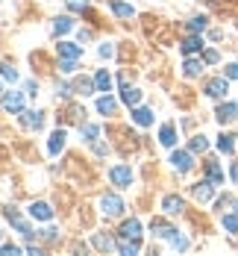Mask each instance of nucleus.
Here are the masks:
<instances>
[{
  "label": "nucleus",
  "mask_w": 238,
  "mask_h": 256,
  "mask_svg": "<svg viewBox=\"0 0 238 256\" xmlns=\"http://www.w3.org/2000/svg\"><path fill=\"white\" fill-rule=\"evenodd\" d=\"M109 180H112L115 186H121V188H130V182H132V171L127 168V165H115V168L109 171Z\"/></svg>",
  "instance_id": "obj_1"
},
{
  "label": "nucleus",
  "mask_w": 238,
  "mask_h": 256,
  "mask_svg": "<svg viewBox=\"0 0 238 256\" xmlns=\"http://www.w3.org/2000/svg\"><path fill=\"white\" fill-rule=\"evenodd\" d=\"M215 115H218V121H221V124H230V121H236V118H238V103H221Z\"/></svg>",
  "instance_id": "obj_2"
},
{
  "label": "nucleus",
  "mask_w": 238,
  "mask_h": 256,
  "mask_svg": "<svg viewBox=\"0 0 238 256\" xmlns=\"http://www.w3.org/2000/svg\"><path fill=\"white\" fill-rule=\"evenodd\" d=\"M103 212L109 215V218H118V215L124 212V200L115 198V194H106L103 198Z\"/></svg>",
  "instance_id": "obj_3"
},
{
  "label": "nucleus",
  "mask_w": 238,
  "mask_h": 256,
  "mask_svg": "<svg viewBox=\"0 0 238 256\" xmlns=\"http://www.w3.org/2000/svg\"><path fill=\"white\" fill-rule=\"evenodd\" d=\"M171 162H174V168L180 171V174H185V171H191V154H185V150H174V156H171Z\"/></svg>",
  "instance_id": "obj_4"
},
{
  "label": "nucleus",
  "mask_w": 238,
  "mask_h": 256,
  "mask_svg": "<svg viewBox=\"0 0 238 256\" xmlns=\"http://www.w3.org/2000/svg\"><path fill=\"white\" fill-rule=\"evenodd\" d=\"M227 92H230V82H227V80H224V77L212 80L209 86H206V94H209V98H224Z\"/></svg>",
  "instance_id": "obj_5"
},
{
  "label": "nucleus",
  "mask_w": 238,
  "mask_h": 256,
  "mask_svg": "<svg viewBox=\"0 0 238 256\" xmlns=\"http://www.w3.org/2000/svg\"><path fill=\"white\" fill-rule=\"evenodd\" d=\"M191 192H194L197 200H212V194H215V182H212V180H203V182H197Z\"/></svg>",
  "instance_id": "obj_6"
},
{
  "label": "nucleus",
  "mask_w": 238,
  "mask_h": 256,
  "mask_svg": "<svg viewBox=\"0 0 238 256\" xmlns=\"http://www.w3.org/2000/svg\"><path fill=\"white\" fill-rule=\"evenodd\" d=\"M21 106H24V98H21L18 92L3 94V109H6V112H21Z\"/></svg>",
  "instance_id": "obj_7"
},
{
  "label": "nucleus",
  "mask_w": 238,
  "mask_h": 256,
  "mask_svg": "<svg viewBox=\"0 0 238 256\" xmlns=\"http://www.w3.org/2000/svg\"><path fill=\"white\" fill-rule=\"evenodd\" d=\"M162 209L168 212V215H177V212H183L185 204H183V198H177V194H168L165 200H162Z\"/></svg>",
  "instance_id": "obj_8"
},
{
  "label": "nucleus",
  "mask_w": 238,
  "mask_h": 256,
  "mask_svg": "<svg viewBox=\"0 0 238 256\" xmlns=\"http://www.w3.org/2000/svg\"><path fill=\"white\" fill-rule=\"evenodd\" d=\"M21 124H24L26 130H41L44 115H41V112H24V115H21Z\"/></svg>",
  "instance_id": "obj_9"
},
{
  "label": "nucleus",
  "mask_w": 238,
  "mask_h": 256,
  "mask_svg": "<svg viewBox=\"0 0 238 256\" xmlns=\"http://www.w3.org/2000/svg\"><path fill=\"white\" fill-rule=\"evenodd\" d=\"M141 236V224L130 218V221H124V227H121V238H138Z\"/></svg>",
  "instance_id": "obj_10"
},
{
  "label": "nucleus",
  "mask_w": 238,
  "mask_h": 256,
  "mask_svg": "<svg viewBox=\"0 0 238 256\" xmlns=\"http://www.w3.org/2000/svg\"><path fill=\"white\" fill-rule=\"evenodd\" d=\"M29 215H32V218H38V221H50L53 209L47 204H32V206H29Z\"/></svg>",
  "instance_id": "obj_11"
},
{
  "label": "nucleus",
  "mask_w": 238,
  "mask_h": 256,
  "mask_svg": "<svg viewBox=\"0 0 238 256\" xmlns=\"http://www.w3.org/2000/svg\"><path fill=\"white\" fill-rule=\"evenodd\" d=\"M159 142H162L165 148H174V142H177V130H174V124H165V127H162Z\"/></svg>",
  "instance_id": "obj_12"
},
{
  "label": "nucleus",
  "mask_w": 238,
  "mask_h": 256,
  "mask_svg": "<svg viewBox=\"0 0 238 256\" xmlns=\"http://www.w3.org/2000/svg\"><path fill=\"white\" fill-rule=\"evenodd\" d=\"M132 121H135L138 127H150V124H153V112H150V109H135V112H132Z\"/></svg>",
  "instance_id": "obj_13"
},
{
  "label": "nucleus",
  "mask_w": 238,
  "mask_h": 256,
  "mask_svg": "<svg viewBox=\"0 0 238 256\" xmlns=\"http://www.w3.org/2000/svg\"><path fill=\"white\" fill-rule=\"evenodd\" d=\"M62 148H65V130H56V132L50 136V144H47V150L56 156L59 150H62Z\"/></svg>",
  "instance_id": "obj_14"
},
{
  "label": "nucleus",
  "mask_w": 238,
  "mask_h": 256,
  "mask_svg": "<svg viewBox=\"0 0 238 256\" xmlns=\"http://www.w3.org/2000/svg\"><path fill=\"white\" fill-rule=\"evenodd\" d=\"M121 100L127 103V106H138V100H141V92H138V88H130V86H124Z\"/></svg>",
  "instance_id": "obj_15"
},
{
  "label": "nucleus",
  "mask_w": 238,
  "mask_h": 256,
  "mask_svg": "<svg viewBox=\"0 0 238 256\" xmlns=\"http://www.w3.org/2000/svg\"><path fill=\"white\" fill-rule=\"evenodd\" d=\"M206 177H209L215 186H221V182H224V171H221V165H218V162H206Z\"/></svg>",
  "instance_id": "obj_16"
},
{
  "label": "nucleus",
  "mask_w": 238,
  "mask_h": 256,
  "mask_svg": "<svg viewBox=\"0 0 238 256\" xmlns=\"http://www.w3.org/2000/svg\"><path fill=\"white\" fill-rule=\"evenodd\" d=\"M79 48L77 44H71V42H59V56H65V59H77L79 56Z\"/></svg>",
  "instance_id": "obj_17"
},
{
  "label": "nucleus",
  "mask_w": 238,
  "mask_h": 256,
  "mask_svg": "<svg viewBox=\"0 0 238 256\" xmlns=\"http://www.w3.org/2000/svg\"><path fill=\"white\" fill-rule=\"evenodd\" d=\"M183 71H185V77H197V74L203 71V62H200V59H185Z\"/></svg>",
  "instance_id": "obj_18"
},
{
  "label": "nucleus",
  "mask_w": 238,
  "mask_h": 256,
  "mask_svg": "<svg viewBox=\"0 0 238 256\" xmlns=\"http://www.w3.org/2000/svg\"><path fill=\"white\" fill-rule=\"evenodd\" d=\"M112 12H115L118 18H124V21H127V18H132V15H135V9H132L130 3H112Z\"/></svg>",
  "instance_id": "obj_19"
},
{
  "label": "nucleus",
  "mask_w": 238,
  "mask_h": 256,
  "mask_svg": "<svg viewBox=\"0 0 238 256\" xmlns=\"http://www.w3.org/2000/svg\"><path fill=\"white\" fill-rule=\"evenodd\" d=\"M94 86H97V92H109V88H112V77H109L106 71H97V74H94Z\"/></svg>",
  "instance_id": "obj_20"
},
{
  "label": "nucleus",
  "mask_w": 238,
  "mask_h": 256,
  "mask_svg": "<svg viewBox=\"0 0 238 256\" xmlns=\"http://www.w3.org/2000/svg\"><path fill=\"white\" fill-rule=\"evenodd\" d=\"M150 230H153V236H162V238H168V236L174 232V227H168V224H162L159 218H153V221H150Z\"/></svg>",
  "instance_id": "obj_21"
},
{
  "label": "nucleus",
  "mask_w": 238,
  "mask_h": 256,
  "mask_svg": "<svg viewBox=\"0 0 238 256\" xmlns=\"http://www.w3.org/2000/svg\"><path fill=\"white\" fill-rule=\"evenodd\" d=\"M118 250L124 256H132V254H138V238H124L121 244H118Z\"/></svg>",
  "instance_id": "obj_22"
},
{
  "label": "nucleus",
  "mask_w": 238,
  "mask_h": 256,
  "mask_svg": "<svg viewBox=\"0 0 238 256\" xmlns=\"http://www.w3.org/2000/svg\"><path fill=\"white\" fill-rule=\"evenodd\" d=\"M233 138H236V136H221V138H218V150H221V154H233V148H236Z\"/></svg>",
  "instance_id": "obj_23"
},
{
  "label": "nucleus",
  "mask_w": 238,
  "mask_h": 256,
  "mask_svg": "<svg viewBox=\"0 0 238 256\" xmlns=\"http://www.w3.org/2000/svg\"><path fill=\"white\" fill-rule=\"evenodd\" d=\"M191 150H194V154L209 150V138H206V136H194V138H191Z\"/></svg>",
  "instance_id": "obj_24"
},
{
  "label": "nucleus",
  "mask_w": 238,
  "mask_h": 256,
  "mask_svg": "<svg viewBox=\"0 0 238 256\" xmlns=\"http://www.w3.org/2000/svg\"><path fill=\"white\" fill-rule=\"evenodd\" d=\"M200 48H203V42H200L197 36H191V38H185L183 42V53H197Z\"/></svg>",
  "instance_id": "obj_25"
},
{
  "label": "nucleus",
  "mask_w": 238,
  "mask_h": 256,
  "mask_svg": "<svg viewBox=\"0 0 238 256\" xmlns=\"http://www.w3.org/2000/svg\"><path fill=\"white\" fill-rule=\"evenodd\" d=\"M97 112H103V115H112V112H115V100H112L109 94H106V98H100V100H97Z\"/></svg>",
  "instance_id": "obj_26"
},
{
  "label": "nucleus",
  "mask_w": 238,
  "mask_h": 256,
  "mask_svg": "<svg viewBox=\"0 0 238 256\" xmlns=\"http://www.w3.org/2000/svg\"><path fill=\"white\" fill-rule=\"evenodd\" d=\"M94 248H97V250H112L115 242H112L109 236H94Z\"/></svg>",
  "instance_id": "obj_27"
},
{
  "label": "nucleus",
  "mask_w": 238,
  "mask_h": 256,
  "mask_svg": "<svg viewBox=\"0 0 238 256\" xmlns=\"http://www.w3.org/2000/svg\"><path fill=\"white\" fill-rule=\"evenodd\" d=\"M71 26H74V21H71V18H65V15H62V18H56V21H53V30H56V32H68V30H71Z\"/></svg>",
  "instance_id": "obj_28"
},
{
  "label": "nucleus",
  "mask_w": 238,
  "mask_h": 256,
  "mask_svg": "<svg viewBox=\"0 0 238 256\" xmlns=\"http://www.w3.org/2000/svg\"><path fill=\"white\" fill-rule=\"evenodd\" d=\"M79 132L91 142V138H97V132H100V130H97V124H79Z\"/></svg>",
  "instance_id": "obj_29"
},
{
  "label": "nucleus",
  "mask_w": 238,
  "mask_h": 256,
  "mask_svg": "<svg viewBox=\"0 0 238 256\" xmlns=\"http://www.w3.org/2000/svg\"><path fill=\"white\" fill-rule=\"evenodd\" d=\"M168 238H171V244H174L177 250H185V248H188V238H185V236H177V230L171 232Z\"/></svg>",
  "instance_id": "obj_30"
},
{
  "label": "nucleus",
  "mask_w": 238,
  "mask_h": 256,
  "mask_svg": "<svg viewBox=\"0 0 238 256\" xmlns=\"http://www.w3.org/2000/svg\"><path fill=\"white\" fill-rule=\"evenodd\" d=\"M0 77L9 80V82H15V80H18V71H15L12 65H0Z\"/></svg>",
  "instance_id": "obj_31"
},
{
  "label": "nucleus",
  "mask_w": 238,
  "mask_h": 256,
  "mask_svg": "<svg viewBox=\"0 0 238 256\" xmlns=\"http://www.w3.org/2000/svg\"><path fill=\"white\" fill-rule=\"evenodd\" d=\"M206 30V18H191L188 21V32H203Z\"/></svg>",
  "instance_id": "obj_32"
},
{
  "label": "nucleus",
  "mask_w": 238,
  "mask_h": 256,
  "mask_svg": "<svg viewBox=\"0 0 238 256\" xmlns=\"http://www.w3.org/2000/svg\"><path fill=\"white\" fill-rule=\"evenodd\" d=\"M224 227L230 232H238V212L236 215H224Z\"/></svg>",
  "instance_id": "obj_33"
},
{
  "label": "nucleus",
  "mask_w": 238,
  "mask_h": 256,
  "mask_svg": "<svg viewBox=\"0 0 238 256\" xmlns=\"http://www.w3.org/2000/svg\"><path fill=\"white\" fill-rule=\"evenodd\" d=\"M74 88H77L79 94H91V92H94V88H97V86H91V82H88V80H77V86H74Z\"/></svg>",
  "instance_id": "obj_34"
},
{
  "label": "nucleus",
  "mask_w": 238,
  "mask_h": 256,
  "mask_svg": "<svg viewBox=\"0 0 238 256\" xmlns=\"http://www.w3.org/2000/svg\"><path fill=\"white\" fill-rule=\"evenodd\" d=\"M59 71H62V74H74V71H77V62H74V59H62V62H59Z\"/></svg>",
  "instance_id": "obj_35"
},
{
  "label": "nucleus",
  "mask_w": 238,
  "mask_h": 256,
  "mask_svg": "<svg viewBox=\"0 0 238 256\" xmlns=\"http://www.w3.org/2000/svg\"><path fill=\"white\" fill-rule=\"evenodd\" d=\"M88 6V0H68V9H74V12H82Z\"/></svg>",
  "instance_id": "obj_36"
},
{
  "label": "nucleus",
  "mask_w": 238,
  "mask_h": 256,
  "mask_svg": "<svg viewBox=\"0 0 238 256\" xmlns=\"http://www.w3.org/2000/svg\"><path fill=\"white\" fill-rule=\"evenodd\" d=\"M0 254H3V256H18L21 250H18L15 244H3V248H0Z\"/></svg>",
  "instance_id": "obj_37"
},
{
  "label": "nucleus",
  "mask_w": 238,
  "mask_h": 256,
  "mask_svg": "<svg viewBox=\"0 0 238 256\" xmlns=\"http://www.w3.org/2000/svg\"><path fill=\"white\" fill-rule=\"evenodd\" d=\"M59 94H62V98H71V94H74V88H71L68 82H59Z\"/></svg>",
  "instance_id": "obj_38"
},
{
  "label": "nucleus",
  "mask_w": 238,
  "mask_h": 256,
  "mask_svg": "<svg viewBox=\"0 0 238 256\" xmlns=\"http://www.w3.org/2000/svg\"><path fill=\"white\" fill-rule=\"evenodd\" d=\"M203 62L215 65V62H218V50H206V53H203Z\"/></svg>",
  "instance_id": "obj_39"
},
{
  "label": "nucleus",
  "mask_w": 238,
  "mask_h": 256,
  "mask_svg": "<svg viewBox=\"0 0 238 256\" xmlns=\"http://www.w3.org/2000/svg\"><path fill=\"white\" fill-rule=\"evenodd\" d=\"M100 56H103V59H109V56H112V53H115V48H112V44H100Z\"/></svg>",
  "instance_id": "obj_40"
},
{
  "label": "nucleus",
  "mask_w": 238,
  "mask_h": 256,
  "mask_svg": "<svg viewBox=\"0 0 238 256\" xmlns=\"http://www.w3.org/2000/svg\"><path fill=\"white\" fill-rule=\"evenodd\" d=\"M227 77H230V80H238V62H233V65L227 68Z\"/></svg>",
  "instance_id": "obj_41"
},
{
  "label": "nucleus",
  "mask_w": 238,
  "mask_h": 256,
  "mask_svg": "<svg viewBox=\"0 0 238 256\" xmlns=\"http://www.w3.org/2000/svg\"><path fill=\"white\" fill-rule=\"evenodd\" d=\"M41 238H44V242H53V238H56V230H41Z\"/></svg>",
  "instance_id": "obj_42"
},
{
  "label": "nucleus",
  "mask_w": 238,
  "mask_h": 256,
  "mask_svg": "<svg viewBox=\"0 0 238 256\" xmlns=\"http://www.w3.org/2000/svg\"><path fill=\"white\" fill-rule=\"evenodd\" d=\"M230 174H233V180H236V182H238V162H236V165H233V171H230Z\"/></svg>",
  "instance_id": "obj_43"
},
{
  "label": "nucleus",
  "mask_w": 238,
  "mask_h": 256,
  "mask_svg": "<svg viewBox=\"0 0 238 256\" xmlns=\"http://www.w3.org/2000/svg\"><path fill=\"white\" fill-rule=\"evenodd\" d=\"M233 206H236V212H238V200H233Z\"/></svg>",
  "instance_id": "obj_44"
},
{
  "label": "nucleus",
  "mask_w": 238,
  "mask_h": 256,
  "mask_svg": "<svg viewBox=\"0 0 238 256\" xmlns=\"http://www.w3.org/2000/svg\"><path fill=\"white\" fill-rule=\"evenodd\" d=\"M0 236H3V232H0Z\"/></svg>",
  "instance_id": "obj_45"
}]
</instances>
